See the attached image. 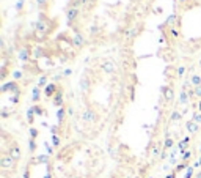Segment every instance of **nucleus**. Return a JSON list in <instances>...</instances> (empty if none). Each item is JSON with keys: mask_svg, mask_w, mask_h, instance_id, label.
<instances>
[{"mask_svg": "<svg viewBox=\"0 0 201 178\" xmlns=\"http://www.w3.org/2000/svg\"><path fill=\"white\" fill-rule=\"evenodd\" d=\"M36 30L41 32V33H47V32H50V27L47 25V22L43 19V21H39L38 24H36Z\"/></svg>", "mask_w": 201, "mask_h": 178, "instance_id": "nucleus-1", "label": "nucleus"}, {"mask_svg": "<svg viewBox=\"0 0 201 178\" xmlns=\"http://www.w3.org/2000/svg\"><path fill=\"white\" fill-rule=\"evenodd\" d=\"M102 68H104L105 73H113V71L116 69V65H115L113 62H110V60H107V62L102 63Z\"/></svg>", "mask_w": 201, "mask_h": 178, "instance_id": "nucleus-2", "label": "nucleus"}, {"mask_svg": "<svg viewBox=\"0 0 201 178\" xmlns=\"http://www.w3.org/2000/svg\"><path fill=\"white\" fill-rule=\"evenodd\" d=\"M83 38H82V36L77 33L76 36H74V40H72V44H74V46H77V48H82V46H83Z\"/></svg>", "mask_w": 201, "mask_h": 178, "instance_id": "nucleus-3", "label": "nucleus"}, {"mask_svg": "<svg viewBox=\"0 0 201 178\" xmlns=\"http://www.w3.org/2000/svg\"><path fill=\"white\" fill-rule=\"evenodd\" d=\"M77 13H79V11H77V8L72 6L71 10H69V13H68V19H69V21H72V19H74V17L77 16Z\"/></svg>", "mask_w": 201, "mask_h": 178, "instance_id": "nucleus-4", "label": "nucleus"}, {"mask_svg": "<svg viewBox=\"0 0 201 178\" xmlns=\"http://www.w3.org/2000/svg\"><path fill=\"white\" fill-rule=\"evenodd\" d=\"M163 91H165V98L168 101H171L173 99V90L171 88H163Z\"/></svg>", "mask_w": 201, "mask_h": 178, "instance_id": "nucleus-5", "label": "nucleus"}, {"mask_svg": "<svg viewBox=\"0 0 201 178\" xmlns=\"http://www.w3.org/2000/svg\"><path fill=\"white\" fill-rule=\"evenodd\" d=\"M33 57H35V59L43 57V49H38V48H36V49L33 51Z\"/></svg>", "mask_w": 201, "mask_h": 178, "instance_id": "nucleus-6", "label": "nucleus"}, {"mask_svg": "<svg viewBox=\"0 0 201 178\" xmlns=\"http://www.w3.org/2000/svg\"><path fill=\"white\" fill-rule=\"evenodd\" d=\"M137 33V30L135 29H129V30H127V33H126V38H132V36Z\"/></svg>", "mask_w": 201, "mask_h": 178, "instance_id": "nucleus-7", "label": "nucleus"}, {"mask_svg": "<svg viewBox=\"0 0 201 178\" xmlns=\"http://www.w3.org/2000/svg\"><path fill=\"white\" fill-rule=\"evenodd\" d=\"M53 90H55V87H53V85H49L47 88H46V93H47V95L50 96V95H53Z\"/></svg>", "mask_w": 201, "mask_h": 178, "instance_id": "nucleus-8", "label": "nucleus"}, {"mask_svg": "<svg viewBox=\"0 0 201 178\" xmlns=\"http://www.w3.org/2000/svg\"><path fill=\"white\" fill-rule=\"evenodd\" d=\"M187 128L192 131V133H195V131H196V125H195V123H189V125H187Z\"/></svg>", "mask_w": 201, "mask_h": 178, "instance_id": "nucleus-9", "label": "nucleus"}, {"mask_svg": "<svg viewBox=\"0 0 201 178\" xmlns=\"http://www.w3.org/2000/svg\"><path fill=\"white\" fill-rule=\"evenodd\" d=\"M38 2V5H41V6H44L46 3H47V0H36Z\"/></svg>", "mask_w": 201, "mask_h": 178, "instance_id": "nucleus-10", "label": "nucleus"}, {"mask_svg": "<svg viewBox=\"0 0 201 178\" xmlns=\"http://www.w3.org/2000/svg\"><path fill=\"white\" fill-rule=\"evenodd\" d=\"M196 95H198V96H201V85H198V87H196Z\"/></svg>", "mask_w": 201, "mask_h": 178, "instance_id": "nucleus-11", "label": "nucleus"}, {"mask_svg": "<svg viewBox=\"0 0 201 178\" xmlns=\"http://www.w3.org/2000/svg\"><path fill=\"white\" fill-rule=\"evenodd\" d=\"M195 120L196 121H201V115H195Z\"/></svg>", "mask_w": 201, "mask_h": 178, "instance_id": "nucleus-12", "label": "nucleus"}, {"mask_svg": "<svg viewBox=\"0 0 201 178\" xmlns=\"http://www.w3.org/2000/svg\"><path fill=\"white\" fill-rule=\"evenodd\" d=\"M199 109H201V102H199Z\"/></svg>", "mask_w": 201, "mask_h": 178, "instance_id": "nucleus-13", "label": "nucleus"}]
</instances>
